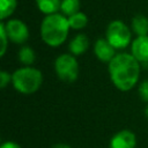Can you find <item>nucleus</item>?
Here are the masks:
<instances>
[{
	"label": "nucleus",
	"mask_w": 148,
	"mask_h": 148,
	"mask_svg": "<svg viewBox=\"0 0 148 148\" xmlns=\"http://www.w3.org/2000/svg\"><path fill=\"white\" fill-rule=\"evenodd\" d=\"M110 79L121 91L131 90L139 80L140 62L132 53H118L108 65Z\"/></svg>",
	"instance_id": "1"
},
{
	"label": "nucleus",
	"mask_w": 148,
	"mask_h": 148,
	"mask_svg": "<svg viewBox=\"0 0 148 148\" xmlns=\"http://www.w3.org/2000/svg\"><path fill=\"white\" fill-rule=\"evenodd\" d=\"M68 17L64 14H50L45 15L40 24V37L45 44L52 47L61 45L69 32Z\"/></svg>",
	"instance_id": "2"
},
{
	"label": "nucleus",
	"mask_w": 148,
	"mask_h": 148,
	"mask_svg": "<svg viewBox=\"0 0 148 148\" xmlns=\"http://www.w3.org/2000/svg\"><path fill=\"white\" fill-rule=\"evenodd\" d=\"M12 83L18 92L23 95H31L40 88L43 83V74L35 67L24 66L12 74Z\"/></svg>",
	"instance_id": "3"
},
{
	"label": "nucleus",
	"mask_w": 148,
	"mask_h": 148,
	"mask_svg": "<svg viewBox=\"0 0 148 148\" xmlns=\"http://www.w3.org/2000/svg\"><path fill=\"white\" fill-rule=\"evenodd\" d=\"M54 69L58 77L66 83L74 82L79 76V64L72 53L60 54L54 61Z\"/></svg>",
	"instance_id": "4"
},
{
	"label": "nucleus",
	"mask_w": 148,
	"mask_h": 148,
	"mask_svg": "<svg viewBox=\"0 0 148 148\" xmlns=\"http://www.w3.org/2000/svg\"><path fill=\"white\" fill-rule=\"evenodd\" d=\"M106 39L109 43L117 49H125L131 43V31L130 28L120 20L111 21L106 28Z\"/></svg>",
	"instance_id": "5"
},
{
	"label": "nucleus",
	"mask_w": 148,
	"mask_h": 148,
	"mask_svg": "<svg viewBox=\"0 0 148 148\" xmlns=\"http://www.w3.org/2000/svg\"><path fill=\"white\" fill-rule=\"evenodd\" d=\"M3 24L10 42L15 44H23L28 40L29 29L23 21L17 18H12L8 20L7 22H3Z\"/></svg>",
	"instance_id": "6"
},
{
	"label": "nucleus",
	"mask_w": 148,
	"mask_h": 148,
	"mask_svg": "<svg viewBox=\"0 0 148 148\" xmlns=\"http://www.w3.org/2000/svg\"><path fill=\"white\" fill-rule=\"evenodd\" d=\"M136 136L130 130L117 132L110 140V148H135Z\"/></svg>",
	"instance_id": "7"
},
{
	"label": "nucleus",
	"mask_w": 148,
	"mask_h": 148,
	"mask_svg": "<svg viewBox=\"0 0 148 148\" xmlns=\"http://www.w3.org/2000/svg\"><path fill=\"white\" fill-rule=\"evenodd\" d=\"M94 52L98 60L103 62H110L116 56V49L109 43L106 38H98L94 45Z\"/></svg>",
	"instance_id": "8"
},
{
	"label": "nucleus",
	"mask_w": 148,
	"mask_h": 148,
	"mask_svg": "<svg viewBox=\"0 0 148 148\" xmlns=\"http://www.w3.org/2000/svg\"><path fill=\"white\" fill-rule=\"evenodd\" d=\"M132 56L142 64H148V35L138 36L131 44Z\"/></svg>",
	"instance_id": "9"
},
{
	"label": "nucleus",
	"mask_w": 148,
	"mask_h": 148,
	"mask_svg": "<svg viewBox=\"0 0 148 148\" xmlns=\"http://www.w3.org/2000/svg\"><path fill=\"white\" fill-rule=\"evenodd\" d=\"M89 47V39L84 34L76 35L69 43V51L73 56H80L84 53Z\"/></svg>",
	"instance_id": "10"
},
{
	"label": "nucleus",
	"mask_w": 148,
	"mask_h": 148,
	"mask_svg": "<svg viewBox=\"0 0 148 148\" xmlns=\"http://www.w3.org/2000/svg\"><path fill=\"white\" fill-rule=\"evenodd\" d=\"M36 5L43 14L50 15L56 14L58 13V10H60L61 0H36Z\"/></svg>",
	"instance_id": "11"
},
{
	"label": "nucleus",
	"mask_w": 148,
	"mask_h": 148,
	"mask_svg": "<svg viewBox=\"0 0 148 148\" xmlns=\"http://www.w3.org/2000/svg\"><path fill=\"white\" fill-rule=\"evenodd\" d=\"M132 29L136 36L148 35V18L142 14L135 15L132 18Z\"/></svg>",
	"instance_id": "12"
},
{
	"label": "nucleus",
	"mask_w": 148,
	"mask_h": 148,
	"mask_svg": "<svg viewBox=\"0 0 148 148\" xmlns=\"http://www.w3.org/2000/svg\"><path fill=\"white\" fill-rule=\"evenodd\" d=\"M17 58L21 61V64H23L24 66H30L35 62L36 60V54L35 51L30 47V46H22L17 53Z\"/></svg>",
	"instance_id": "13"
},
{
	"label": "nucleus",
	"mask_w": 148,
	"mask_h": 148,
	"mask_svg": "<svg viewBox=\"0 0 148 148\" xmlns=\"http://www.w3.org/2000/svg\"><path fill=\"white\" fill-rule=\"evenodd\" d=\"M68 23H69V27L71 29H74V30H81L83 29L87 23H88V17L84 13L82 12H77L76 14H73L72 16L68 17Z\"/></svg>",
	"instance_id": "14"
},
{
	"label": "nucleus",
	"mask_w": 148,
	"mask_h": 148,
	"mask_svg": "<svg viewBox=\"0 0 148 148\" xmlns=\"http://www.w3.org/2000/svg\"><path fill=\"white\" fill-rule=\"evenodd\" d=\"M80 9V0H61L60 10L61 14L69 17L73 14H76Z\"/></svg>",
	"instance_id": "15"
},
{
	"label": "nucleus",
	"mask_w": 148,
	"mask_h": 148,
	"mask_svg": "<svg viewBox=\"0 0 148 148\" xmlns=\"http://www.w3.org/2000/svg\"><path fill=\"white\" fill-rule=\"evenodd\" d=\"M17 0H0V18H8L16 9Z\"/></svg>",
	"instance_id": "16"
},
{
	"label": "nucleus",
	"mask_w": 148,
	"mask_h": 148,
	"mask_svg": "<svg viewBox=\"0 0 148 148\" xmlns=\"http://www.w3.org/2000/svg\"><path fill=\"white\" fill-rule=\"evenodd\" d=\"M0 36H1V51H0V56L3 57L5 53H6V50H7V43L9 40L8 35L6 32V29H5L3 22L0 23Z\"/></svg>",
	"instance_id": "17"
},
{
	"label": "nucleus",
	"mask_w": 148,
	"mask_h": 148,
	"mask_svg": "<svg viewBox=\"0 0 148 148\" xmlns=\"http://www.w3.org/2000/svg\"><path fill=\"white\" fill-rule=\"evenodd\" d=\"M139 96L143 102L148 103V80L140 83V86H139Z\"/></svg>",
	"instance_id": "18"
},
{
	"label": "nucleus",
	"mask_w": 148,
	"mask_h": 148,
	"mask_svg": "<svg viewBox=\"0 0 148 148\" xmlns=\"http://www.w3.org/2000/svg\"><path fill=\"white\" fill-rule=\"evenodd\" d=\"M9 82H12V75L6 71H1L0 72V87L6 88Z\"/></svg>",
	"instance_id": "19"
},
{
	"label": "nucleus",
	"mask_w": 148,
	"mask_h": 148,
	"mask_svg": "<svg viewBox=\"0 0 148 148\" xmlns=\"http://www.w3.org/2000/svg\"><path fill=\"white\" fill-rule=\"evenodd\" d=\"M0 148H21V146L14 141H6L1 145Z\"/></svg>",
	"instance_id": "20"
},
{
	"label": "nucleus",
	"mask_w": 148,
	"mask_h": 148,
	"mask_svg": "<svg viewBox=\"0 0 148 148\" xmlns=\"http://www.w3.org/2000/svg\"><path fill=\"white\" fill-rule=\"evenodd\" d=\"M52 148H71V146L66 143H57V145H53Z\"/></svg>",
	"instance_id": "21"
},
{
	"label": "nucleus",
	"mask_w": 148,
	"mask_h": 148,
	"mask_svg": "<svg viewBox=\"0 0 148 148\" xmlns=\"http://www.w3.org/2000/svg\"><path fill=\"white\" fill-rule=\"evenodd\" d=\"M145 116H146L147 119H148V104H147V106H146V109H145Z\"/></svg>",
	"instance_id": "22"
}]
</instances>
